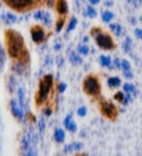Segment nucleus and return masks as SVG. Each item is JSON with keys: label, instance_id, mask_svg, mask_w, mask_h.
<instances>
[{"label": "nucleus", "instance_id": "f257e3e1", "mask_svg": "<svg viewBox=\"0 0 142 156\" xmlns=\"http://www.w3.org/2000/svg\"><path fill=\"white\" fill-rule=\"evenodd\" d=\"M6 48L8 55L21 64L29 62V54L27 50L22 36L15 30L6 31Z\"/></svg>", "mask_w": 142, "mask_h": 156}, {"label": "nucleus", "instance_id": "f03ea898", "mask_svg": "<svg viewBox=\"0 0 142 156\" xmlns=\"http://www.w3.org/2000/svg\"><path fill=\"white\" fill-rule=\"evenodd\" d=\"M53 85V77L51 75H46L39 81V87L36 94V104L37 106L45 104L49 97V94L52 89Z\"/></svg>", "mask_w": 142, "mask_h": 156}, {"label": "nucleus", "instance_id": "7ed1b4c3", "mask_svg": "<svg viewBox=\"0 0 142 156\" xmlns=\"http://www.w3.org/2000/svg\"><path fill=\"white\" fill-rule=\"evenodd\" d=\"M83 91L88 96L91 97H98L101 93V85L99 78L96 75H89L83 79L82 83Z\"/></svg>", "mask_w": 142, "mask_h": 156}, {"label": "nucleus", "instance_id": "20e7f679", "mask_svg": "<svg viewBox=\"0 0 142 156\" xmlns=\"http://www.w3.org/2000/svg\"><path fill=\"white\" fill-rule=\"evenodd\" d=\"M99 111L102 116L110 120H114L118 117V109H117L116 105L111 101L101 99L99 101Z\"/></svg>", "mask_w": 142, "mask_h": 156}, {"label": "nucleus", "instance_id": "39448f33", "mask_svg": "<svg viewBox=\"0 0 142 156\" xmlns=\"http://www.w3.org/2000/svg\"><path fill=\"white\" fill-rule=\"evenodd\" d=\"M94 38H96L97 45L99 46L101 49H104V50H112V49L116 48V44H114L112 37L110 36L109 34L100 31L97 36H94Z\"/></svg>", "mask_w": 142, "mask_h": 156}, {"label": "nucleus", "instance_id": "423d86ee", "mask_svg": "<svg viewBox=\"0 0 142 156\" xmlns=\"http://www.w3.org/2000/svg\"><path fill=\"white\" fill-rule=\"evenodd\" d=\"M5 2L15 10L18 11H22L27 10L28 8L32 7V2L35 0H3Z\"/></svg>", "mask_w": 142, "mask_h": 156}, {"label": "nucleus", "instance_id": "0eeeda50", "mask_svg": "<svg viewBox=\"0 0 142 156\" xmlns=\"http://www.w3.org/2000/svg\"><path fill=\"white\" fill-rule=\"evenodd\" d=\"M30 33H31V37H32V40L36 44H41L46 40V33L43 28L40 26H33L31 29H30Z\"/></svg>", "mask_w": 142, "mask_h": 156}, {"label": "nucleus", "instance_id": "6e6552de", "mask_svg": "<svg viewBox=\"0 0 142 156\" xmlns=\"http://www.w3.org/2000/svg\"><path fill=\"white\" fill-rule=\"evenodd\" d=\"M10 109H11V113L17 119H22L23 118V111L21 106L18 105L16 101H10Z\"/></svg>", "mask_w": 142, "mask_h": 156}, {"label": "nucleus", "instance_id": "1a4fd4ad", "mask_svg": "<svg viewBox=\"0 0 142 156\" xmlns=\"http://www.w3.org/2000/svg\"><path fill=\"white\" fill-rule=\"evenodd\" d=\"M56 10L60 16H65L68 13V5L66 0H56Z\"/></svg>", "mask_w": 142, "mask_h": 156}, {"label": "nucleus", "instance_id": "9d476101", "mask_svg": "<svg viewBox=\"0 0 142 156\" xmlns=\"http://www.w3.org/2000/svg\"><path fill=\"white\" fill-rule=\"evenodd\" d=\"M35 19L36 20H40L41 23H43L45 25H50V15L48 12H46L43 10H39L35 13Z\"/></svg>", "mask_w": 142, "mask_h": 156}, {"label": "nucleus", "instance_id": "9b49d317", "mask_svg": "<svg viewBox=\"0 0 142 156\" xmlns=\"http://www.w3.org/2000/svg\"><path fill=\"white\" fill-rule=\"evenodd\" d=\"M63 124H65V127L67 128V130H69L70 133H74L77 130V124L73 122L71 114H69L68 116L66 117L65 120H63Z\"/></svg>", "mask_w": 142, "mask_h": 156}, {"label": "nucleus", "instance_id": "f8f14e48", "mask_svg": "<svg viewBox=\"0 0 142 156\" xmlns=\"http://www.w3.org/2000/svg\"><path fill=\"white\" fill-rule=\"evenodd\" d=\"M55 140L57 143H63L65 142V138H66V133L65 130L61 129V128H57L55 130Z\"/></svg>", "mask_w": 142, "mask_h": 156}, {"label": "nucleus", "instance_id": "ddd939ff", "mask_svg": "<svg viewBox=\"0 0 142 156\" xmlns=\"http://www.w3.org/2000/svg\"><path fill=\"white\" fill-rule=\"evenodd\" d=\"M121 85V79L119 77H110L108 79V86L110 88H118Z\"/></svg>", "mask_w": 142, "mask_h": 156}, {"label": "nucleus", "instance_id": "4468645a", "mask_svg": "<svg viewBox=\"0 0 142 156\" xmlns=\"http://www.w3.org/2000/svg\"><path fill=\"white\" fill-rule=\"evenodd\" d=\"M3 23L10 26V25H12V23H16V16H13L12 13L10 12H7L3 15Z\"/></svg>", "mask_w": 142, "mask_h": 156}, {"label": "nucleus", "instance_id": "2eb2a0df", "mask_svg": "<svg viewBox=\"0 0 142 156\" xmlns=\"http://www.w3.org/2000/svg\"><path fill=\"white\" fill-rule=\"evenodd\" d=\"M82 148V143L80 142H77V143H72V144H69L68 146L65 148V152H72V151H79Z\"/></svg>", "mask_w": 142, "mask_h": 156}, {"label": "nucleus", "instance_id": "dca6fc26", "mask_svg": "<svg viewBox=\"0 0 142 156\" xmlns=\"http://www.w3.org/2000/svg\"><path fill=\"white\" fill-rule=\"evenodd\" d=\"M100 64L101 66H103V67H109L110 64H111V60L108 56H100Z\"/></svg>", "mask_w": 142, "mask_h": 156}, {"label": "nucleus", "instance_id": "f3484780", "mask_svg": "<svg viewBox=\"0 0 142 156\" xmlns=\"http://www.w3.org/2000/svg\"><path fill=\"white\" fill-rule=\"evenodd\" d=\"M112 18H113V13L111 12V11H104V12L102 13V20H103L104 23L111 21Z\"/></svg>", "mask_w": 142, "mask_h": 156}, {"label": "nucleus", "instance_id": "a211bd4d", "mask_svg": "<svg viewBox=\"0 0 142 156\" xmlns=\"http://www.w3.org/2000/svg\"><path fill=\"white\" fill-rule=\"evenodd\" d=\"M110 29H111V31H112L114 35H117V36H119L120 34H121V26H119V25H116V23L110 25Z\"/></svg>", "mask_w": 142, "mask_h": 156}, {"label": "nucleus", "instance_id": "6ab92c4d", "mask_svg": "<svg viewBox=\"0 0 142 156\" xmlns=\"http://www.w3.org/2000/svg\"><path fill=\"white\" fill-rule=\"evenodd\" d=\"M114 99L117 101H119V103H124L126 97H124V94H123L122 91H117L116 94H114Z\"/></svg>", "mask_w": 142, "mask_h": 156}, {"label": "nucleus", "instance_id": "aec40b11", "mask_svg": "<svg viewBox=\"0 0 142 156\" xmlns=\"http://www.w3.org/2000/svg\"><path fill=\"white\" fill-rule=\"evenodd\" d=\"M63 26H65V18H63V17H61V18H58V20H57V23H56V30H57V31H60Z\"/></svg>", "mask_w": 142, "mask_h": 156}, {"label": "nucleus", "instance_id": "412c9836", "mask_svg": "<svg viewBox=\"0 0 142 156\" xmlns=\"http://www.w3.org/2000/svg\"><path fill=\"white\" fill-rule=\"evenodd\" d=\"M123 89H124V91L126 93H128V94H131V93H134V86H133L132 84H129V83H127V84L123 85Z\"/></svg>", "mask_w": 142, "mask_h": 156}, {"label": "nucleus", "instance_id": "4be33fe9", "mask_svg": "<svg viewBox=\"0 0 142 156\" xmlns=\"http://www.w3.org/2000/svg\"><path fill=\"white\" fill-rule=\"evenodd\" d=\"M78 51L80 52L81 55H88L89 54V48L86 45H81L78 47Z\"/></svg>", "mask_w": 142, "mask_h": 156}, {"label": "nucleus", "instance_id": "5701e85b", "mask_svg": "<svg viewBox=\"0 0 142 156\" xmlns=\"http://www.w3.org/2000/svg\"><path fill=\"white\" fill-rule=\"evenodd\" d=\"M70 59H71V62H73V64H77V65H78V64H81V58L78 55H76L74 52H72V54H71Z\"/></svg>", "mask_w": 142, "mask_h": 156}, {"label": "nucleus", "instance_id": "b1692460", "mask_svg": "<svg viewBox=\"0 0 142 156\" xmlns=\"http://www.w3.org/2000/svg\"><path fill=\"white\" fill-rule=\"evenodd\" d=\"M77 26V19L76 18H72V19L70 20V23H69L68 25V28H67V31H71V30L74 29V27Z\"/></svg>", "mask_w": 142, "mask_h": 156}, {"label": "nucleus", "instance_id": "393cba45", "mask_svg": "<svg viewBox=\"0 0 142 156\" xmlns=\"http://www.w3.org/2000/svg\"><path fill=\"white\" fill-rule=\"evenodd\" d=\"M87 16H89V17H96L97 16V11H96V9H93L92 7H88V9H87V13H86Z\"/></svg>", "mask_w": 142, "mask_h": 156}, {"label": "nucleus", "instance_id": "a878e982", "mask_svg": "<svg viewBox=\"0 0 142 156\" xmlns=\"http://www.w3.org/2000/svg\"><path fill=\"white\" fill-rule=\"evenodd\" d=\"M121 68L124 70V72H129L130 70V64L128 60H122L121 62Z\"/></svg>", "mask_w": 142, "mask_h": 156}, {"label": "nucleus", "instance_id": "bb28decb", "mask_svg": "<svg viewBox=\"0 0 142 156\" xmlns=\"http://www.w3.org/2000/svg\"><path fill=\"white\" fill-rule=\"evenodd\" d=\"M77 114L79 115L80 117H84L86 115H87V108H86V107H80L77 111Z\"/></svg>", "mask_w": 142, "mask_h": 156}, {"label": "nucleus", "instance_id": "cd10ccee", "mask_svg": "<svg viewBox=\"0 0 142 156\" xmlns=\"http://www.w3.org/2000/svg\"><path fill=\"white\" fill-rule=\"evenodd\" d=\"M66 88H67V85L63 84V83H60V84L58 85V91L59 93H63V91L66 90Z\"/></svg>", "mask_w": 142, "mask_h": 156}, {"label": "nucleus", "instance_id": "c85d7f7f", "mask_svg": "<svg viewBox=\"0 0 142 156\" xmlns=\"http://www.w3.org/2000/svg\"><path fill=\"white\" fill-rule=\"evenodd\" d=\"M136 35H137V37L138 38H140V39H142V29H136Z\"/></svg>", "mask_w": 142, "mask_h": 156}, {"label": "nucleus", "instance_id": "c756f323", "mask_svg": "<svg viewBox=\"0 0 142 156\" xmlns=\"http://www.w3.org/2000/svg\"><path fill=\"white\" fill-rule=\"evenodd\" d=\"M89 1H90L92 5H97V3H99V1H100V0H89Z\"/></svg>", "mask_w": 142, "mask_h": 156}, {"label": "nucleus", "instance_id": "7c9ffc66", "mask_svg": "<svg viewBox=\"0 0 142 156\" xmlns=\"http://www.w3.org/2000/svg\"><path fill=\"white\" fill-rule=\"evenodd\" d=\"M53 1H55V0H47V2H48L49 6H53Z\"/></svg>", "mask_w": 142, "mask_h": 156}, {"label": "nucleus", "instance_id": "2f4dec72", "mask_svg": "<svg viewBox=\"0 0 142 156\" xmlns=\"http://www.w3.org/2000/svg\"><path fill=\"white\" fill-rule=\"evenodd\" d=\"M2 56H3V51H2V48H1V46H0V58L2 59Z\"/></svg>", "mask_w": 142, "mask_h": 156}]
</instances>
